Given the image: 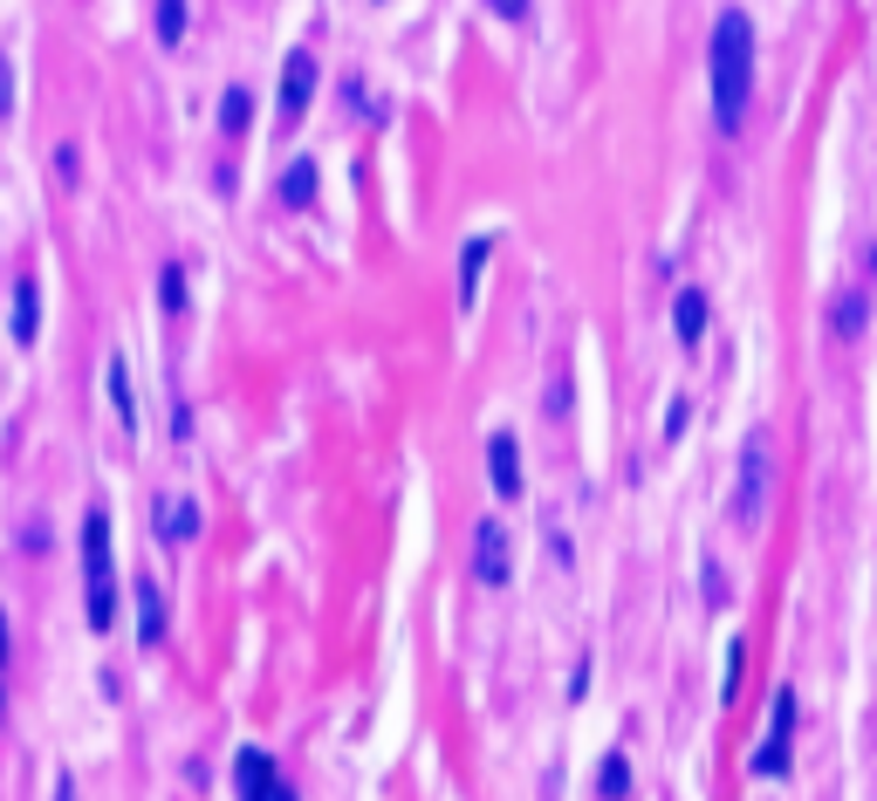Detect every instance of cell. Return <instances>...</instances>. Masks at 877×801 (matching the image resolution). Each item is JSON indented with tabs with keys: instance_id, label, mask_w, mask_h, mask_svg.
<instances>
[{
	"instance_id": "12",
	"label": "cell",
	"mask_w": 877,
	"mask_h": 801,
	"mask_svg": "<svg viewBox=\"0 0 877 801\" xmlns=\"http://www.w3.org/2000/svg\"><path fill=\"white\" fill-rule=\"evenodd\" d=\"M315 185H323V172H315V158H289V172H282V206H315Z\"/></svg>"
},
{
	"instance_id": "22",
	"label": "cell",
	"mask_w": 877,
	"mask_h": 801,
	"mask_svg": "<svg viewBox=\"0 0 877 801\" xmlns=\"http://www.w3.org/2000/svg\"><path fill=\"white\" fill-rule=\"evenodd\" d=\"M693 425V405H686V397H672V405H665V438H679Z\"/></svg>"
},
{
	"instance_id": "15",
	"label": "cell",
	"mask_w": 877,
	"mask_h": 801,
	"mask_svg": "<svg viewBox=\"0 0 877 801\" xmlns=\"http://www.w3.org/2000/svg\"><path fill=\"white\" fill-rule=\"evenodd\" d=\"M138 617H144V645H158L165 637V596H158L151 576H138Z\"/></svg>"
},
{
	"instance_id": "14",
	"label": "cell",
	"mask_w": 877,
	"mask_h": 801,
	"mask_svg": "<svg viewBox=\"0 0 877 801\" xmlns=\"http://www.w3.org/2000/svg\"><path fill=\"white\" fill-rule=\"evenodd\" d=\"M151 28H158V42H165V49H179L185 28H192V8H185V0H158V8H151Z\"/></svg>"
},
{
	"instance_id": "17",
	"label": "cell",
	"mask_w": 877,
	"mask_h": 801,
	"mask_svg": "<svg viewBox=\"0 0 877 801\" xmlns=\"http://www.w3.org/2000/svg\"><path fill=\"white\" fill-rule=\"evenodd\" d=\"M233 781H241V801H248V794H261L268 781H282V774H274L268 753H241V774H233Z\"/></svg>"
},
{
	"instance_id": "23",
	"label": "cell",
	"mask_w": 877,
	"mask_h": 801,
	"mask_svg": "<svg viewBox=\"0 0 877 801\" xmlns=\"http://www.w3.org/2000/svg\"><path fill=\"white\" fill-rule=\"evenodd\" d=\"M0 116H14V55H0Z\"/></svg>"
},
{
	"instance_id": "8",
	"label": "cell",
	"mask_w": 877,
	"mask_h": 801,
	"mask_svg": "<svg viewBox=\"0 0 877 801\" xmlns=\"http://www.w3.org/2000/svg\"><path fill=\"white\" fill-rule=\"evenodd\" d=\"M487 261H494V240H487V233H473L466 247H460V308L481 302V274H487Z\"/></svg>"
},
{
	"instance_id": "18",
	"label": "cell",
	"mask_w": 877,
	"mask_h": 801,
	"mask_svg": "<svg viewBox=\"0 0 877 801\" xmlns=\"http://www.w3.org/2000/svg\"><path fill=\"white\" fill-rule=\"evenodd\" d=\"M864 315H870V302H864V295H836V302H829L836 336H857V329H864Z\"/></svg>"
},
{
	"instance_id": "6",
	"label": "cell",
	"mask_w": 877,
	"mask_h": 801,
	"mask_svg": "<svg viewBox=\"0 0 877 801\" xmlns=\"http://www.w3.org/2000/svg\"><path fill=\"white\" fill-rule=\"evenodd\" d=\"M514 541L494 528V520H481V528H473V582H487V589H501L507 576H514V555H507Z\"/></svg>"
},
{
	"instance_id": "20",
	"label": "cell",
	"mask_w": 877,
	"mask_h": 801,
	"mask_svg": "<svg viewBox=\"0 0 877 801\" xmlns=\"http://www.w3.org/2000/svg\"><path fill=\"white\" fill-rule=\"evenodd\" d=\"M740 678H747V645L734 637V645H727V678H720V706H734V699H740Z\"/></svg>"
},
{
	"instance_id": "4",
	"label": "cell",
	"mask_w": 877,
	"mask_h": 801,
	"mask_svg": "<svg viewBox=\"0 0 877 801\" xmlns=\"http://www.w3.org/2000/svg\"><path fill=\"white\" fill-rule=\"evenodd\" d=\"M795 712H803V706H795V692L782 686L775 706H768V740L754 747V760H747V768L762 774V781H782V774H788V733H795Z\"/></svg>"
},
{
	"instance_id": "26",
	"label": "cell",
	"mask_w": 877,
	"mask_h": 801,
	"mask_svg": "<svg viewBox=\"0 0 877 801\" xmlns=\"http://www.w3.org/2000/svg\"><path fill=\"white\" fill-rule=\"evenodd\" d=\"M248 801H295V794H289L282 781H274V788H261V794H248Z\"/></svg>"
},
{
	"instance_id": "24",
	"label": "cell",
	"mask_w": 877,
	"mask_h": 801,
	"mask_svg": "<svg viewBox=\"0 0 877 801\" xmlns=\"http://www.w3.org/2000/svg\"><path fill=\"white\" fill-rule=\"evenodd\" d=\"M56 185H75V144L56 151Z\"/></svg>"
},
{
	"instance_id": "1",
	"label": "cell",
	"mask_w": 877,
	"mask_h": 801,
	"mask_svg": "<svg viewBox=\"0 0 877 801\" xmlns=\"http://www.w3.org/2000/svg\"><path fill=\"white\" fill-rule=\"evenodd\" d=\"M713 124H720L727 138L740 131L747 116V97H754V21L740 8H727L720 21H713Z\"/></svg>"
},
{
	"instance_id": "2",
	"label": "cell",
	"mask_w": 877,
	"mask_h": 801,
	"mask_svg": "<svg viewBox=\"0 0 877 801\" xmlns=\"http://www.w3.org/2000/svg\"><path fill=\"white\" fill-rule=\"evenodd\" d=\"M768 487H775V438L747 432L740 438V479H734V520H740V528H762Z\"/></svg>"
},
{
	"instance_id": "9",
	"label": "cell",
	"mask_w": 877,
	"mask_h": 801,
	"mask_svg": "<svg viewBox=\"0 0 877 801\" xmlns=\"http://www.w3.org/2000/svg\"><path fill=\"white\" fill-rule=\"evenodd\" d=\"M158 528H165L172 548H185V541L199 535V507H192L185 494H158Z\"/></svg>"
},
{
	"instance_id": "7",
	"label": "cell",
	"mask_w": 877,
	"mask_h": 801,
	"mask_svg": "<svg viewBox=\"0 0 877 801\" xmlns=\"http://www.w3.org/2000/svg\"><path fill=\"white\" fill-rule=\"evenodd\" d=\"M487 479H494L501 500H522V446H514V432L487 438Z\"/></svg>"
},
{
	"instance_id": "5",
	"label": "cell",
	"mask_w": 877,
	"mask_h": 801,
	"mask_svg": "<svg viewBox=\"0 0 877 801\" xmlns=\"http://www.w3.org/2000/svg\"><path fill=\"white\" fill-rule=\"evenodd\" d=\"M315 83H323V62H315L309 49H289V62H282V124H295V116L309 110Z\"/></svg>"
},
{
	"instance_id": "21",
	"label": "cell",
	"mask_w": 877,
	"mask_h": 801,
	"mask_svg": "<svg viewBox=\"0 0 877 801\" xmlns=\"http://www.w3.org/2000/svg\"><path fill=\"white\" fill-rule=\"evenodd\" d=\"M158 302L165 315H185V267H158Z\"/></svg>"
},
{
	"instance_id": "10",
	"label": "cell",
	"mask_w": 877,
	"mask_h": 801,
	"mask_svg": "<svg viewBox=\"0 0 877 801\" xmlns=\"http://www.w3.org/2000/svg\"><path fill=\"white\" fill-rule=\"evenodd\" d=\"M103 384H110V412H117V425L138 432V391H131V364H124V356H110V364H103Z\"/></svg>"
},
{
	"instance_id": "16",
	"label": "cell",
	"mask_w": 877,
	"mask_h": 801,
	"mask_svg": "<svg viewBox=\"0 0 877 801\" xmlns=\"http://www.w3.org/2000/svg\"><path fill=\"white\" fill-rule=\"evenodd\" d=\"M248 124H254V97H248V90H226V97H220V131L241 138Z\"/></svg>"
},
{
	"instance_id": "25",
	"label": "cell",
	"mask_w": 877,
	"mask_h": 801,
	"mask_svg": "<svg viewBox=\"0 0 877 801\" xmlns=\"http://www.w3.org/2000/svg\"><path fill=\"white\" fill-rule=\"evenodd\" d=\"M487 8H494L501 21H528V0H487Z\"/></svg>"
},
{
	"instance_id": "28",
	"label": "cell",
	"mask_w": 877,
	"mask_h": 801,
	"mask_svg": "<svg viewBox=\"0 0 877 801\" xmlns=\"http://www.w3.org/2000/svg\"><path fill=\"white\" fill-rule=\"evenodd\" d=\"M0 665H8V617H0Z\"/></svg>"
},
{
	"instance_id": "11",
	"label": "cell",
	"mask_w": 877,
	"mask_h": 801,
	"mask_svg": "<svg viewBox=\"0 0 877 801\" xmlns=\"http://www.w3.org/2000/svg\"><path fill=\"white\" fill-rule=\"evenodd\" d=\"M14 343H34L42 336V288H34V274H21L14 282V329H8Z\"/></svg>"
},
{
	"instance_id": "13",
	"label": "cell",
	"mask_w": 877,
	"mask_h": 801,
	"mask_svg": "<svg viewBox=\"0 0 877 801\" xmlns=\"http://www.w3.org/2000/svg\"><path fill=\"white\" fill-rule=\"evenodd\" d=\"M672 329H679L686 349H699V336H706V295L699 288H679V302H672Z\"/></svg>"
},
{
	"instance_id": "27",
	"label": "cell",
	"mask_w": 877,
	"mask_h": 801,
	"mask_svg": "<svg viewBox=\"0 0 877 801\" xmlns=\"http://www.w3.org/2000/svg\"><path fill=\"white\" fill-rule=\"evenodd\" d=\"M56 801H75V781L69 774H56Z\"/></svg>"
},
{
	"instance_id": "19",
	"label": "cell",
	"mask_w": 877,
	"mask_h": 801,
	"mask_svg": "<svg viewBox=\"0 0 877 801\" xmlns=\"http://www.w3.org/2000/svg\"><path fill=\"white\" fill-rule=\"evenodd\" d=\"M596 794H604V801H624V794H631V760H624V753L604 760V774H596Z\"/></svg>"
},
{
	"instance_id": "3",
	"label": "cell",
	"mask_w": 877,
	"mask_h": 801,
	"mask_svg": "<svg viewBox=\"0 0 877 801\" xmlns=\"http://www.w3.org/2000/svg\"><path fill=\"white\" fill-rule=\"evenodd\" d=\"M83 576H90V630L117 623V582H110V507H90L83 520Z\"/></svg>"
}]
</instances>
